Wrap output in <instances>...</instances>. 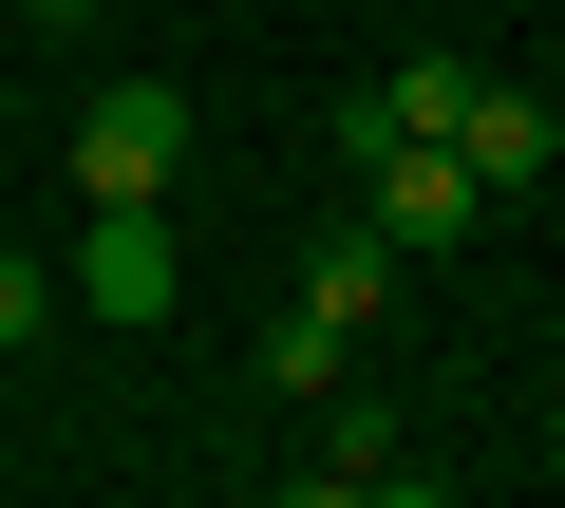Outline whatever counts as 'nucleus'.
Listing matches in <instances>:
<instances>
[{
    "mask_svg": "<svg viewBox=\"0 0 565 508\" xmlns=\"http://www.w3.org/2000/svg\"><path fill=\"white\" fill-rule=\"evenodd\" d=\"M170 283H189V245H170V207H95L76 226V321H170Z\"/></svg>",
    "mask_w": 565,
    "mask_h": 508,
    "instance_id": "obj_3",
    "label": "nucleus"
},
{
    "mask_svg": "<svg viewBox=\"0 0 565 508\" xmlns=\"http://www.w3.org/2000/svg\"><path fill=\"white\" fill-rule=\"evenodd\" d=\"M20 20H39V39H95V20H114V0H20Z\"/></svg>",
    "mask_w": 565,
    "mask_h": 508,
    "instance_id": "obj_10",
    "label": "nucleus"
},
{
    "mask_svg": "<svg viewBox=\"0 0 565 508\" xmlns=\"http://www.w3.org/2000/svg\"><path fill=\"white\" fill-rule=\"evenodd\" d=\"M452 170H471V188H546V170H565V114H546V95H509V76H471Z\"/></svg>",
    "mask_w": 565,
    "mask_h": 508,
    "instance_id": "obj_4",
    "label": "nucleus"
},
{
    "mask_svg": "<svg viewBox=\"0 0 565 508\" xmlns=\"http://www.w3.org/2000/svg\"><path fill=\"white\" fill-rule=\"evenodd\" d=\"M302 489H434V452H396V414H359V396H340V433L302 452Z\"/></svg>",
    "mask_w": 565,
    "mask_h": 508,
    "instance_id": "obj_6",
    "label": "nucleus"
},
{
    "mask_svg": "<svg viewBox=\"0 0 565 508\" xmlns=\"http://www.w3.org/2000/svg\"><path fill=\"white\" fill-rule=\"evenodd\" d=\"M340 358H359V321H340L321 283H302V302L264 321V396H340Z\"/></svg>",
    "mask_w": 565,
    "mask_h": 508,
    "instance_id": "obj_5",
    "label": "nucleus"
},
{
    "mask_svg": "<svg viewBox=\"0 0 565 508\" xmlns=\"http://www.w3.org/2000/svg\"><path fill=\"white\" fill-rule=\"evenodd\" d=\"M359 207H377V245L396 264H434V245H471V170H452V132H396V151H359Z\"/></svg>",
    "mask_w": 565,
    "mask_h": 508,
    "instance_id": "obj_2",
    "label": "nucleus"
},
{
    "mask_svg": "<svg viewBox=\"0 0 565 508\" xmlns=\"http://www.w3.org/2000/svg\"><path fill=\"white\" fill-rule=\"evenodd\" d=\"M39 321H57V283H39V264H20V245H0V358H20V339H39Z\"/></svg>",
    "mask_w": 565,
    "mask_h": 508,
    "instance_id": "obj_9",
    "label": "nucleus"
},
{
    "mask_svg": "<svg viewBox=\"0 0 565 508\" xmlns=\"http://www.w3.org/2000/svg\"><path fill=\"white\" fill-rule=\"evenodd\" d=\"M377 114H396V132H452V114H471V57H396Z\"/></svg>",
    "mask_w": 565,
    "mask_h": 508,
    "instance_id": "obj_8",
    "label": "nucleus"
},
{
    "mask_svg": "<svg viewBox=\"0 0 565 508\" xmlns=\"http://www.w3.org/2000/svg\"><path fill=\"white\" fill-rule=\"evenodd\" d=\"M170 170H189V95H170V76H114V95L76 114V188H95V207H170Z\"/></svg>",
    "mask_w": 565,
    "mask_h": 508,
    "instance_id": "obj_1",
    "label": "nucleus"
},
{
    "mask_svg": "<svg viewBox=\"0 0 565 508\" xmlns=\"http://www.w3.org/2000/svg\"><path fill=\"white\" fill-rule=\"evenodd\" d=\"M302 283H321L340 321H377V302H396V245H377V207H340V226H321V264H302Z\"/></svg>",
    "mask_w": 565,
    "mask_h": 508,
    "instance_id": "obj_7",
    "label": "nucleus"
}]
</instances>
